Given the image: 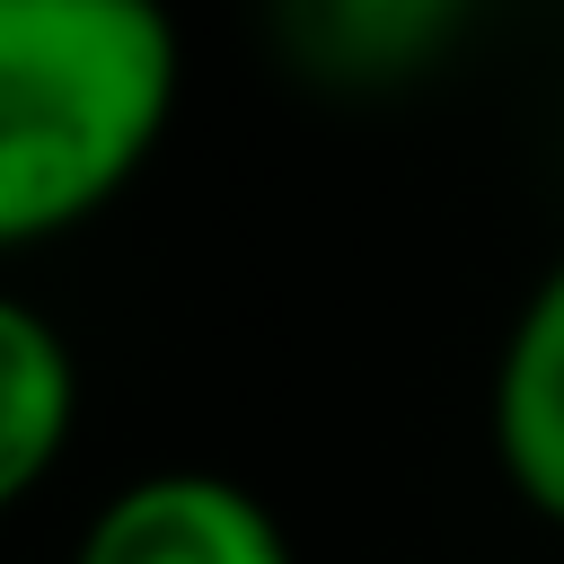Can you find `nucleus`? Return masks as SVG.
<instances>
[{"label":"nucleus","mask_w":564,"mask_h":564,"mask_svg":"<svg viewBox=\"0 0 564 564\" xmlns=\"http://www.w3.org/2000/svg\"><path fill=\"white\" fill-rule=\"evenodd\" d=\"M176 88L167 0H0V256L88 229L159 159Z\"/></svg>","instance_id":"1"},{"label":"nucleus","mask_w":564,"mask_h":564,"mask_svg":"<svg viewBox=\"0 0 564 564\" xmlns=\"http://www.w3.org/2000/svg\"><path fill=\"white\" fill-rule=\"evenodd\" d=\"M70 564H300V546L256 485L220 467H150L88 511Z\"/></svg>","instance_id":"2"},{"label":"nucleus","mask_w":564,"mask_h":564,"mask_svg":"<svg viewBox=\"0 0 564 564\" xmlns=\"http://www.w3.org/2000/svg\"><path fill=\"white\" fill-rule=\"evenodd\" d=\"M476 9L485 0H264V35L300 79L335 97H379L441 70Z\"/></svg>","instance_id":"3"},{"label":"nucleus","mask_w":564,"mask_h":564,"mask_svg":"<svg viewBox=\"0 0 564 564\" xmlns=\"http://www.w3.org/2000/svg\"><path fill=\"white\" fill-rule=\"evenodd\" d=\"M485 441L511 485V502L546 529H564V256L520 291L494 388H485Z\"/></svg>","instance_id":"4"},{"label":"nucleus","mask_w":564,"mask_h":564,"mask_svg":"<svg viewBox=\"0 0 564 564\" xmlns=\"http://www.w3.org/2000/svg\"><path fill=\"white\" fill-rule=\"evenodd\" d=\"M70 432H79V352L35 300L0 291V520L62 467Z\"/></svg>","instance_id":"5"}]
</instances>
